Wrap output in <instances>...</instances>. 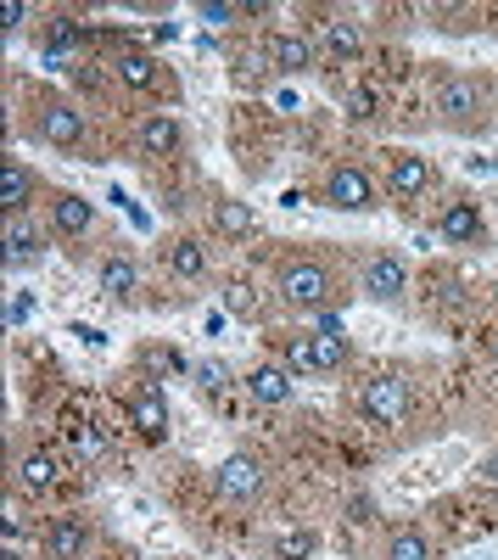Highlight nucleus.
Masks as SVG:
<instances>
[{
	"label": "nucleus",
	"mask_w": 498,
	"mask_h": 560,
	"mask_svg": "<svg viewBox=\"0 0 498 560\" xmlns=\"http://www.w3.org/2000/svg\"><path fill=\"white\" fill-rule=\"evenodd\" d=\"M269 298L275 308L297 325L325 319V314H347V303L358 298L353 287V247L336 242H281L269 253Z\"/></svg>",
	"instance_id": "nucleus-1"
},
{
	"label": "nucleus",
	"mask_w": 498,
	"mask_h": 560,
	"mask_svg": "<svg viewBox=\"0 0 498 560\" xmlns=\"http://www.w3.org/2000/svg\"><path fill=\"white\" fill-rule=\"evenodd\" d=\"M23 135L34 140V147L57 152V158H73V163H102V147H96V124H90V113L68 96V90L57 84H28L23 90Z\"/></svg>",
	"instance_id": "nucleus-2"
},
{
	"label": "nucleus",
	"mask_w": 498,
	"mask_h": 560,
	"mask_svg": "<svg viewBox=\"0 0 498 560\" xmlns=\"http://www.w3.org/2000/svg\"><path fill=\"white\" fill-rule=\"evenodd\" d=\"M431 124L454 140H487L498 129V96L493 79L460 62H437L431 73Z\"/></svg>",
	"instance_id": "nucleus-3"
},
{
	"label": "nucleus",
	"mask_w": 498,
	"mask_h": 560,
	"mask_svg": "<svg viewBox=\"0 0 498 560\" xmlns=\"http://www.w3.org/2000/svg\"><path fill=\"white\" fill-rule=\"evenodd\" d=\"M415 409H420V364L387 359V364L358 370V382H353V415L365 420V427L398 432V427H410V420H415Z\"/></svg>",
	"instance_id": "nucleus-4"
},
{
	"label": "nucleus",
	"mask_w": 498,
	"mask_h": 560,
	"mask_svg": "<svg viewBox=\"0 0 498 560\" xmlns=\"http://www.w3.org/2000/svg\"><path fill=\"white\" fill-rule=\"evenodd\" d=\"M107 73H112V84L123 90V96L146 102V107L179 113V102H186L179 73L152 51V45H141V39H107Z\"/></svg>",
	"instance_id": "nucleus-5"
},
{
	"label": "nucleus",
	"mask_w": 498,
	"mask_h": 560,
	"mask_svg": "<svg viewBox=\"0 0 498 560\" xmlns=\"http://www.w3.org/2000/svg\"><path fill=\"white\" fill-rule=\"evenodd\" d=\"M313 202L325 213H347V219H370L387 208L381 174L365 158H331L320 174H313Z\"/></svg>",
	"instance_id": "nucleus-6"
},
{
	"label": "nucleus",
	"mask_w": 498,
	"mask_h": 560,
	"mask_svg": "<svg viewBox=\"0 0 498 560\" xmlns=\"http://www.w3.org/2000/svg\"><path fill=\"white\" fill-rule=\"evenodd\" d=\"M353 287H358V303H376V308H410V292H415V275H410V258L398 247H376V242H353Z\"/></svg>",
	"instance_id": "nucleus-7"
},
{
	"label": "nucleus",
	"mask_w": 498,
	"mask_h": 560,
	"mask_svg": "<svg viewBox=\"0 0 498 560\" xmlns=\"http://www.w3.org/2000/svg\"><path fill=\"white\" fill-rule=\"evenodd\" d=\"M62 488V459L51 454V443H45L39 432H12L7 438V493L39 504V499H51Z\"/></svg>",
	"instance_id": "nucleus-8"
},
{
	"label": "nucleus",
	"mask_w": 498,
	"mask_h": 560,
	"mask_svg": "<svg viewBox=\"0 0 498 560\" xmlns=\"http://www.w3.org/2000/svg\"><path fill=\"white\" fill-rule=\"evenodd\" d=\"M376 174H381V191L398 208H420V202L442 197V168L426 152H415V147H387Z\"/></svg>",
	"instance_id": "nucleus-9"
},
{
	"label": "nucleus",
	"mask_w": 498,
	"mask_h": 560,
	"mask_svg": "<svg viewBox=\"0 0 498 560\" xmlns=\"http://www.w3.org/2000/svg\"><path fill=\"white\" fill-rule=\"evenodd\" d=\"M437 242L454 253H493V219L476 191H442L437 197Z\"/></svg>",
	"instance_id": "nucleus-10"
},
{
	"label": "nucleus",
	"mask_w": 498,
	"mask_h": 560,
	"mask_svg": "<svg viewBox=\"0 0 498 560\" xmlns=\"http://www.w3.org/2000/svg\"><path fill=\"white\" fill-rule=\"evenodd\" d=\"M269 493H275V471H269V459L252 454V448H236L213 465V499L230 504V510H258Z\"/></svg>",
	"instance_id": "nucleus-11"
},
{
	"label": "nucleus",
	"mask_w": 498,
	"mask_h": 560,
	"mask_svg": "<svg viewBox=\"0 0 498 560\" xmlns=\"http://www.w3.org/2000/svg\"><path fill=\"white\" fill-rule=\"evenodd\" d=\"M39 219H45V230L57 236V247H90L102 236V208L90 202L84 191H73V185H51L45 191V202H39Z\"/></svg>",
	"instance_id": "nucleus-12"
},
{
	"label": "nucleus",
	"mask_w": 498,
	"mask_h": 560,
	"mask_svg": "<svg viewBox=\"0 0 498 560\" xmlns=\"http://www.w3.org/2000/svg\"><path fill=\"white\" fill-rule=\"evenodd\" d=\"M90 280H96V292L107 298V303H118V308H146L152 298V280H146V264L134 258L123 242H112V247H102L96 258H90Z\"/></svg>",
	"instance_id": "nucleus-13"
},
{
	"label": "nucleus",
	"mask_w": 498,
	"mask_h": 560,
	"mask_svg": "<svg viewBox=\"0 0 498 560\" xmlns=\"http://www.w3.org/2000/svg\"><path fill=\"white\" fill-rule=\"evenodd\" d=\"M186 147H191V129H186L179 113H168V107L134 113V124H129L134 163H174V158H186Z\"/></svg>",
	"instance_id": "nucleus-14"
},
{
	"label": "nucleus",
	"mask_w": 498,
	"mask_h": 560,
	"mask_svg": "<svg viewBox=\"0 0 498 560\" xmlns=\"http://www.w3.org/2000/svg\"><path fill=\"white\" fill-rule=\"evenodd\" d=\"M102 544V522L90 510H57V516L39 522V560H90V549Z\"/></svg>",
	"instance_id": "nucleus-15"
},
{
	"label": "nucleus",
	"mask_w": 498,
	"mask_h": 560,
	"mask_svg": "<svg viewBox=\"0 0 498 560\" xmlns=\"http://www.w3.org/2000/svg\"><path fill=\"white\" fill-rule=\"evenodd\" d=\"M123 420H129V432L141 438L146 448H163V443L174 438V404H168L163 382L134 376L129 393H123Z\"/></svg>",
	"instance_id": "nucleus-16"
},
{
	"label": "nucleus",
	"mask_w": 498,
	"mask_h": 560,
	"mask_svg": "<svg viewBox=\"0 0 498 560\" xmlns=\"http://www.w3.org/2000/svg\"><path fill=\"white\" fill-rule=\"evenodd\" d=\"M308 382L320 376H353L358 370V342L347 337L342 314H325V319H308Z\"/></svg>",
	"instance_id": "nucleus-17"
},
{
	"label": "nucleus",
	"mask_w": 498,
	"mask_h": 560,
	"mask_svg": "<svg viewBox=\"0 0 498 560\" xmlns=\"http://www.w3.org/2000/svg\"><path fill=\"white\" fill-rule=\"evenodd\" d=\"M57 247V236L45 230L39 213H0V264H7L12 275L45 264V253Z\"/></svg>",
	"instance_id": "nucleus-18"
},
{
	"label": "nucleus",
	"mask_w": 498,
	"mask_h": 560,
	"mask_svg": "<svg viewBox=\"0 0 498 560\" xmlns=\"http://www.w3.org/2000/svg\"><path fill=\"white\" fill-rule=\"evenodd\" d=\"M208 242H213L208 230H168L163 236V269L179 287H208V280H218V258Z\"/></svg>",
	"instance_id": "nucleus-19"
},
{
	"label": "nucleus",
	"mask_w": 498,
	"mask_h": 560,
	"mask_svg": "<svg viewBox=\"0 0 498 560\" xmlns=\"http://www.w3.org/2000/svg\"><path fill=\"white\" fill-rule=\"evenodd\" d=\"M208 236L224 242V247H252L263 236V219H258V208L247 197L208 185Z\"/></svg>",
	"instance_id": "nucleus-20"
},
{
	"label": "nucleus",
	"mask_w": 498,
	"mask_h": 560,
	"mask_svg": "<svg viewBox=\"0 0 498 560\" xmlns=\"http://www.w3.org/2000/svg\"><path fill=\"white\" fill-rule=\"evenodd\" d=\"M370 560H442V549H437V533H431L426 522H415V516H392V522L376 527V538H370Z\"/></svg>",
	"instance_id": "nucleus-21"
},
{
	"label": "nucleus",
	"mask_w": 498,
	"mask_h": 560,
	"mask_svg": "<svg viewBox=\"0 0 498 560\" xmlns=\"http://www.w3.org/2000/svg\"><path fill=\"white\" fill-rule=\"evenodd\" d=\"M263 45H269V68L275 79H308L320 73V45H313L308 28H263Z\"/></svg>",
	"instance_id": "nucleus-22"
},
{
	"label": "nucleus",
	"mask_w": 498,
	"mask_h": 560,
	"mask_svg": "<svg viewBox=\"0 0 498 560\" xmlns=\"http://www.w3.org/2000/svg\"><path fill=\"white\" fill-rule=\"evenodd\" d=\"M45 191H51V179L28 158H17V152L0 158V213H39Z\"/></svg>",
	"instance_id": "nucleus-23"
},
{
	"label": "nucleus",
	"mask_w": 498,
	"mask_h": 560,
	"mask_svg": "<svg viewBox=\"0 0 498 560\" xmlns=\"http://www.w3.org/2000/svg\"><path fill=\"white\" fill-rule=\"evenodd\" d=\"M313 45H320L325 68H353L365 57V23L347 18V12H331L325 23H313Z\"/></svg>",
	"instance_id": "nucleus-24"
},
{
	"label": "nucleus",
	"mask_w": 498,
	"mask_h": 560,
	"mask_svg": "<svg viewBox=\"0 0 498 560\" xmlns=\"http://www.w3.org/2000/svg\"><path fill=\"white\" fill-rule=\"evenodd\" d=\"M241 387H247V398L263 404V409H286V404H297L303 376H297V370H286L281 359H258L247 376H241Z\"/></svg>",
	"instance_id": "nucleus-25"
},
{
	"label": "nucleus",
	"mask_w": 498,
	"mask_h": 560,
	"mask_svg": "<svg viewBox=\"0 0 498 560\" xmlns=\"http://www.w3.org/2000/svg\"><path fill=\"white\" fill-rule=\"evenodd\" d=\"M269 287H252V280H224V308L247 325H269Z\"/></svg>",
	"instance_id": "nucleus-26"
},
{
	"label": "nucleus",
	"mask_w": 498,
	"mask_h": 560,
	"mask_svg": "<svg viewBox=\"0 0 498 560\" xmlns=\"http://www.w3.org/2000/svg\"><path fill=\"white\" fill-rule=\"evenodd\" d=\"M230 79H236L241 90L275 84V68H269V45H263V34L252 39V51H247V45H241V51H230Z\"/></svg>",
	"instance_id": "nucleus-27"
},
{
	"label": "nucleus",
	"mask_w": 498,
	"mask_h": 560,
	"mask_svg": "<svg viewBox=\"0 0 498 560\" xmlns=\"http://www.w3.org/2000/svg\"><path fill=\"white\" fill-rule=\"evenodd\" d=\"M197 18L202 23H252V18H263V7H247V0H202Z\"/></svg>",
	"instance_id": "nucleus-28"
},
{
	"label": "nucleus",
	"mask_w": 498,
	"mask_h": 560,
	"mask_svg": "<svg viewBox=\"0 0 498 560\" xmlns=\"http://www.w3.org/2000/svg\"><path fill=\"white\" fill-rule=\"evenodd\" d=\"M73 459H79V465L107 459V438H102L96 427H90V420H79V427H73Z\"/></svg>",
	"instance_id": "nucleus-29"
},
{
	"label": "nucleus",
	"mask_w": 498,
	"mask_h": 560,
	"mask_svg": "<svg viewBox=\"0 0 498 560\" xmlns=\"http://www.w3.org/2000/svg\"><path fill=\"white\" fill-rule=\"evenodd\" d=\"M28 18H34V7H28V0H7V7H0V34H17Z\"/></svg>",
	"instance_id": "nucleus-30"
},
{
	"label": "nucleus",
	"mask_w": 498,
	"mask_h": 560,
	"mask_svg": "<svg viewBox=\"0 0 498 560\" xmlns=\"http://www.w3.org/2000/svg\"><path fill=\"white\" fill-rule=\"evenodd\" d=\"M90 560H134V555H129V544H118V538H102L96 549H90Z\"/></svg>",
	"instance_id": "nucleus-31"
},
{
	"label": "nucleus",
	"mask_w": 498,
	"mask_h": 560,
	"mask_svg": "<svg viewBox=\"0 0 498 560\" xmlns=\"http://www.w3.org/2000/svg\"><path fill=\"white\" fill-rule=\"evenodd\" d=\"M218 376H224V370H218V364H202V370H197V387H202V393H208V387H224Z\"/></svg>",
	"instance_id": "nucleus-32"
},
{
	"label": "nucleus",
	"mask_w": 498,
	"mask_h": 560,
	"mask_svg": "<svg viewBox=\"0 0 498 560\" xmlns=\"http://www.w3.org/2000/svg\"><path fill=\"white\" fill-rule=\"evenodd\" d=\"M482 482H493V488H498V454H487V459H482Z\"/></svg>",
	"instance_id": "nucleus-33"
},
{
	"label": "nucleus",
	"mask_w": 498,
	"mask_h": 560,
	"mask_svg": "<svg viewBox=\"0 0 498 560\" xmlns=\"http://www.w3.org/2000/svg\"><path fill=\"white\" fill-rule=\"evenodd\" d=\"M493 370H498V337H493Z\"/></svg>",
	"instance_id": "nucleus-34"
},
{
	"label": "nucleus",
	"mask_w": 498,
	"mask_h": 560,
	"mask_svg": "<svg viewBox=\"0 0 498 560\" xmlns=\"http://www.w3.org/2000/svg\"><path fill=\"white\" fill-rule=\"evenodd\" d=\"M487 18H493V34H498V7H493V12H487Z\"/></svg>",
	"instance_id": "nucleus-35"
},
{
	"label": "nucleus",
	"mask_w": 498,
	"mask_h": 560,
	"mask_svg": "<svg viewBox=\"0 0 498 560\" xmlns=\"http://www.w3.org/2000/svg\"><path fill=\"white\" fill-rule=\"evenodd\" d=\"M493 96H498V73H493Z\"/></svg>",
	"instance_id": "nucleus-36"
},
{
	"label": "nucleus",
	"mask_w": 498,
	"mask_h": 560,
	"mask_svg": "<svg viewBox=\"0 0 498 560\" xmlns=\"http://www.w3.org/2000/svg\"><path fill=\"white\" fill-rule=\"evenodd\" d=\"M179 560H186V555H179Z\"/></svg>",
	"instance_id": "nucleus-37"
}]
</instances>
